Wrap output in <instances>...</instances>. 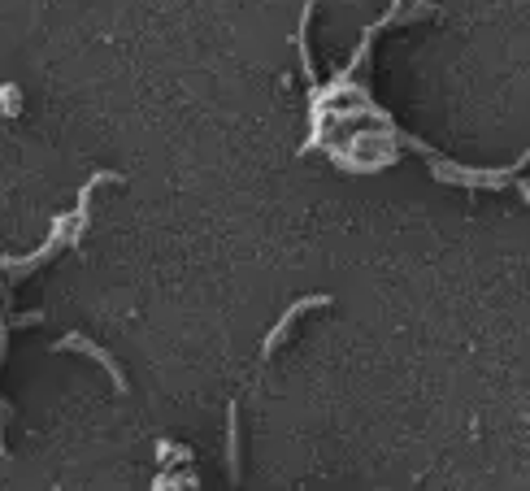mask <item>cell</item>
<instances>
[{
	"instance_id": "3",
	"label": "cell",
	"mask_w": 530,
	"mask_h": 491,
	"mask_svg": "<svg viewBox=\"0 0 530 491\" xmlns=\"http://www.w3.org/2000/svg\"><path fill=\"white\" fill-rule=\"evenodd\" d=\"M226 474H231V483L244 478V461H239V405H231V422H226Z\"/></svg>"
},
{
	"instance_id": "1",
	"label": "cell",
	"mask_w": 530,
	"mask_h": 491,
	"mask_svg": "<svg viewBox=\"0 0 530 491\" xmlns=\"http://www.w3.org/2000/svg\"><path fill=\"white\" fill-rule=\"evenodd\" d=\"M53 352H87V357H92V361H100V365H105V370H109L113 387H118V392H126V374H122V365L113 361V357H109V352L100 348V344H92V339H87V335H79V331H74V335H66V339H57V344H53Z\"/></svg>"
},
{
	"instance_id": "2",
	"label": "cell",
	"mask_w": 530,
	"mask_h": 491,
	"mask_svg": "<svg viewBox=\"0 0 530 491\" xmlns=\"http://www.w3.org/2000/svg\"><path fill=\"white\" fill-rule=\"evenodd\" d=\"M326 305H331V296H305V300H296V305H292V309H287L283 318H279V326H274V331L265 335L261 357H274V348H279L283 339H287V331H292V326H296V318H300V313H309V309H326Z\"/></svg>"
},
{
	"instance_id": "4",
	"label": "cell",
	"mask_w": 530,
	"mask_h": 491,
	"mask_svg": "<svg viewBox=\"0 0 530 491\" xmlns=\"http://www.w3.org/2000/svg\"><path fill=\"white\" fill-rule=\"evenodd\" d=\"M18 87H0V113H18Z\"/></svg>"
}]
</instances>
